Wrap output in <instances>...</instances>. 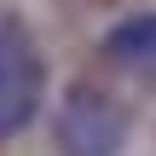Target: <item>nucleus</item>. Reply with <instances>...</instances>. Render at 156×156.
I'll return each mask as SVG.
<instances>
[{
  "mask_svg": "<svg viewBox=\"0 0 156 156\" xmlns=\"http://www.w3.org/2000/svg\"><path fill=\"white\" fill-rule=\"evenodd\" d=\"M46 98V58L35 46V35L23 29V17H12L0 6V139L23 133L35 122Z\"/></svg>",
  "mask_w": 156,
  "mask_h": 156,
  "instance_id": "nucleus-1",
  "label": "nucleus"
},
{
  "mask_svg": "<svg viewBox=\"0 0 156 156\" xmlns=\"http://www.w3.org/2000/svg\"><path fill=\"white\" fill-rule=\"evenodd\" d=\"M127 133V116L98 87H69L58 104V151L64 156H116Z\"/></svg>",
  "mask_w": 156,
  "mask_h": 156,
  "instance_id": "nucleus-2",
  "label": "nucleus"
},
{
  "mask_svg": "<svg viewBox=\"0 0 156 156\" xmlns=\"http://www.w3.org/2000/svg\"><path fill=\"white\" fill-rule=\"evenodd\" d=\"M104 52H110L116 64H133V69L156 64V12H133V17H122V23L104 35Z\"/></svg>",
  "mask_w": 156,
  "mask_h": 156,
  "instance_id": "nucleus-3",
  "label": "nucleus"
}]
</instances>
